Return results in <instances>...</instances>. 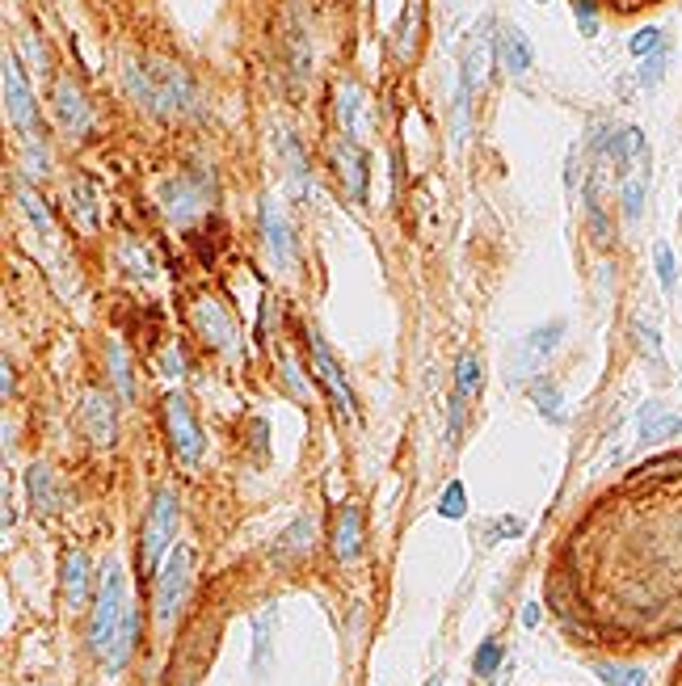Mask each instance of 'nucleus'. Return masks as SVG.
<instances>
[{
	"instance_id": "obj_36",
	"label": "nucleus",
	"mask_w": 682,
	"mask_h": 686,
	"mask_svg": "<svg viewBox=\"0 0 682 686\" xmlns=\"http://www.w3.org/2000/svg\"><path fill=\"white\" fill-rule=\"evenodd\" d=\"M514 535H523V522L518 518H497V522H489V531H485V539H514Z\"/></svg>"
},
{
	"instance_id": "obj_13",
	"label": "nucleus",
	"mask_w": 682,
	"mask_h": 686,
	"mask_svg": "<svg viewBox=\"0 0 682 686\" xmlns=\"http://www.w3.org/2000/svg\"><path fill=\"white\" fill-rule=\"evenodd\" d=\"M262 232H266V245L274 253L278 266H291V257H295V240H291V224H287V215L278 211L274 198H262Z\"/></svg>"
},
{
	"instance_id": "obj_43",
	"label": "nucleus",
	"mask_w": 682,
	"mask_h": 686,
	"mask_svg": "<svg viewBox=\"0 0 682 686\" xmlns=\"http://www.w3.org/2000/svg\"><path fill=\"white\" fill-rule=\"evenodd\" d=\"M678 388H682V383H678Z\"/></svg>"
},
{
	"instance_id": "obj_15",
	"label": "nucleus",
	"mask_w": 682,
	"mask_h": 686,
	"mask_svg": "<svg viewBox=\"0 0 682 686\" xmlns=\"http://www.w3.org/2000/svg\"><path fill=\"white\" fill-rule=\"evenodd\" d=\"M527 396H531V405L539 409V417H544V421H552V426H565L569 409H565V392H560L556 379L535 375V379L527 383Z\"/></svg>"
},
{
	"instance_id": "obj_8",
	"label": "nucleus",
	"mask_w": 682,
	"mask_h": 686,
	"mask_svg": "<svg viewBox=\"0 0 682 686\" xmlns=\"http://www.w3.org/2000/svg\"><path fill=\"white\" fill-rule=\"evenodd\" d=\"M207 198H211L207 181H194V177H173L160 186V203H165L169 219H177V224H190V219L203 215Z\"/></svg>"
},
{
	"instance_id": "obj_22",
	"label": "nucleus",
	"mask_w": 682,
	"mask_h": 686,
	"mask_svg": "<svg viewBox=\"0 0 682 686\" xmlns=\"http://www.w3.org/2000/svg\"><path fill=\"white\" fill-rule=\"evenodd\" d=\"M106 362H110V379H114V392H118V400H123V405H131L135 400V379H131V358H127V350L114 346L106 350Z\"/></svg>"
},
{
	"instance_id": "obj_20",
	"label": "nucleus",
	"mask_w": 682,
	"mask_h": 686,
	"mask_svg": "<svg viewBox=\"0 0 682 686\" xmlns=\"http://www.w3.org/2000/svg\"><path fill=\"white\" fill-rule=\"evenodd\" d=\"M645 181H649V152L640 156V169L624 177V219L628 224H640V215H645Z\"/></svg>"
},
{
	"instance_id": "obj_16",
	"label": "nucleus",
	"mask_w": 682,
	"mask_h": 686,
	"mask_svg": "<svg viewBox=\"0 0 682 686\" xmlns=\"http://www.w3.org/2000/svg\"><path fill=\"white\" fill-rule=\"evenodd\" d=\"M358 548H363V514H358V506H341L337 531H333V556L341 564H350L358 556Z\"/></svg>"
},
{
	"instance_id": "obj_27",
	"label": "nucleus",
	"mask_w": 682,
	"mask_h": 686,
	"mask_svg": "<svg viewBox=\"0 0 682 686\" xmlns=\"http://www.w3.org/2000/svg\"><path fill=\"white\" fill-rule=\"evenodd\" d=\"M653 270H657V282H661V291H674V282H678V261H674V249L661 240V245L653 249Z\"/></svg>"
},
{
	"instance_id": "obj_31",
	"label": "nucleus",
	"mask_w": 682,
	"mask_h": 686,
	"mask_svg": "<svg viewBox=\"0 0 682 686\" xmlns=\"http://www.w3.org/2000/svg\"><path fill=\"white\" fill-rule=\"evenodd\" d=\"M573 17H577L581 38H594L598 34V0H573Z\"/></svg>"
},
{
	"instance_id": "obj_10",
	"label": "nucleus",
	"mask_w": 682,
	"mask_h": 686,
	"mask_svg": "<svg viewBox=\"0 0 682 686\" xmlns=\"http://www.w3.org/2000/svg\"><path fill=\"white\" fill-rule=\"evenodd\" d=\"M80 421H85V434L97 447H110L118 438V413L106 392H85V400H80Z\"/></svg>"
},
{
	"instance_id": "obj_32",
	"label": "nucleus",
	"mask_w": 682,
	"mask_h": 686,
	"mask_svg": "<svg viewBox=\"0 0 682 686\" xmlns=\"http://www.w3.org/2000/svg\"><path fill=\"white\" fill-rule=\"evenodd\" d=\"M312 543V522L304 518V522H295V531H287L283 539H278V552H287L291 548V556H299Z\"/></svg>"
},
{
	"instance_id": "obj_25",
	"label": "nucleus",
	"mask_w": 682,
	"mask_h": 686,
	"mask_svg": "<svg viewBox=\"0 0 682 686\" xmlns=\"http://www.w3.org/2000/svg\"><path fill=\"white\" fill-rule=\"evenodd\" d=\"M455 392L464 400H472L480 392V358L476 354H464L455 362Z\"/></svg>"
},
{
	"instance_id": "obj_23",
	"label": "nucleus",
	"mask_w": 682,
	"mask_h": 686,
	"mask_svg": "<svg viewBox=\"0 0 682 686\" xmlns=\"http://www.w3.org/2000/svg\"><path fill=\"white\" fill-rule=\"evenodd\" d=\"M560 337H565V325H560V320H548V325L531 329V333H527V362L552 354V350L560 346Z\"/></svg>"
},
{
	"instance_id": "obj_37",
	"label": "nucleus",
	"mask_w": 682,
	"mask_h": 686,
	"mask_svg": "<svg viewBox=\"0 0 682 686\" xmlns=\"http://www.w3.org/2000/svg\"><path fill=\"white\" fill-rule=\"evenodd\" d=\"M464 396H451V413H447V442H455L459 438V430H464V405H459Z\"/></svg>"
},
{
	"instance_id": "obj_38",
	"label": "nucleus",
	"mask_w": 682,
	"mask_h": 686,
	"mask_svg": "<svg viewBox=\"0 0 682 686\" xmlns=\"http://www.w3.org/2000/svg\"><path fill=\"white\" fill-rule=\"evenodd\" d=\"M0 383H5V396H13V388H17V379H13V362L5 358L0 362Z\"/></svg>"
},
{
	"instance_id": "obj_11",
	"label": "nucleus",
	"mask_w": 682,
	"mask_h": 686,
	"mask_svg": "<svg viewBox=\"0 0 682 686\" xmlns=\"http://www.w3.org/2000/svg\"><path fill=\"white\" fill-rule=\"evenodd\" d=\"M194 320H198V329L207 333V341H211L215 350L236 354L240 333H236V325H232V316L224 312V304H215V299H198V304H194Z\"/></svg>"
},
{
	"instance_id": "obj_7",
	"label": "nucleus",
	"mask_w": 682,
	"mask_h": 686,
	"mask_svg": "<svg viewBox=\"0 0 682 686\" xmlns=\"http://www.w3.org/2000/svg\"><path fill=\"white\" fill-rule=\"evenodd\" d=\"M308 354H312V367H316L320 383H325V392H329V400H333V409H337L341 417H346V421H354V400H350V383L341 379L337 362H333L329 346H325V341H320V333H316V329H308Z\"/></svg>"
},
{
	"instance_id": "obj_5",
	"label": "nucleus",
	"mask_w": 682,
	"mask_h": 686,
	"mask_svg": "<svg viewBox=\"0 0 682 686\" xmlns=\"http://www.w3.org/2000/svg\"><path fill=\"white\" fill-rule=\"evenodd\" d=\"M173 531H177V493L160 489L152 497V510H148V522H144V564L148 569L165 556V548L173 543Z\"/></svg>"
},
{
	"instance_id": "obj_24",
	"label": "nucleus",
	"mask_w": 682,
	"mask_h": 686,
	"mask_svg": "<svg viewBox=\"0 0 682 686\" xmlns=\"http://www.w3.org/2000/svg\"><path fill=\"white\" fill-rule=\"evenodd\" d=\"M270 636H274V607H266L262 619H253V670H266V661H270Z\"/></svg>"
},
{
	"instance_id": "obj_12",
	"label": "nucleus",
	"mask_w": 682,
	"mask_h": 686,
	"mask_svg": "<svg viewBox=\"0 0 682 686\" xmlns=\"http://www.w3.org/2000/svg\"><path fill=\"white\" fill-rule=\"evenodd\" d=\"M333 160H337V173H341L346 194L354 198V203H363V198H367V160H363V152L354 148V139L341 135L333 144Z\"/></svg>"
},
{
	"instance_id": "obj_35",
	"label": "nucleus",
	"mask_w": 682,
	"mask_h": 686,
	"mask_svg": "<svg viewBox=\"0 0 682 686\" xmlns=\"http://www.w3.org/2000/svg\"><path fill=\"white\" fill-rule=\"evenodd\" d=\"M22 203H26V211H30V219H34V224L43 228V232H51V215H47V207L34 198V190H30V186H22Z\"/></svg>"
},
{
	"instance_id": "obj_39",
	"label": "nucleus",
	"mask_w": 682,
	"mask_h": 686,
	"mask_svg": "<svg viewBox=\"0 0 682 686\" xmlns=\"http://www.w3.org/2000/svg\"><path fill=\"white\" fill-rule=\"evenodd\" d=\"M523 623H527V628H535V623H539V607H535V602H527V607H523Z\"/></svg>"
},
{
	"instance_id": "obj_19",
	"label": "nucleus",
	"mask_w": 682,
	"mask_h": 686,
	"mask_svg": "<svg viewBox=\"0 0 682 686\" xmlns=\"http://www.w3.org/2000/svg\"><path fill=\"white\" fill-rule=\"evenodd\" d=\"M682 434V417L678 413H666L661 405H645L640 409V442H661V438H674Z\"/></svg>"
},
{
	"instance_id": "obj_17",
	"label": "nucleus",
	"mask_w": 682,
	"mask_h": 686,
	"mask_svg": "<svg viewBox=\"0 0 682 686\" xmlns=\"http://www.w3.org/2000/svg\"><path fill=\"white\" fill-rule=\"evenodd\" d=\"M26 489H30V506L38 514H55L59 510V480L47 463H30L26 472Z\"/></svg>"
},
{
	"instance_id": "obj_4",
	"label": "nucleus",
	"mask_w": 682,
	"mask_h": 686,
	"mask_svg": "<svg viewBox=\"0 0 682 686\" xmlns=\"http://www.w3.org/2000/svg\"><path fill=\"white\" fill-rule=\"evenodd\" d=\"M165 421H169V442H173L177 463H182V468H194V463L203 459V430H198V421H194L182 392L165 396Z\"/></svg>"
},
{
	"instance_id": "obj_6",
	"label": "nucleus",
	"mask_w": 682,
	"mask_h": 686,
	"mask_svg": "<svg viewBox=\"0 0 682 686\" xmlns=\"http://www.w3.org/2000/svg\"><path fill=\"white\" fill-rule=\"evenodd\" d=\"M5 110H9V123L22 131V135H34V127H38V110H34V93H30V80H26V72L17 68V55L9 51L5 55Z\"/></svg>"
},
{
	"instance_id": "obj_9",
	"label": "nucleus",
	"mask_w": 682,
	"mask_h": 686,
	"mask_svg": "<svg viewBox=\"0 0 682 686\" xmlns=\"http://www.w3.org/2000/svg\"><path fill=\"white\" fill-rule=\"evenodd\" d=\"M51 102H55L59 127H64L68 135H85V131L93 127V110H89V102H85V93L76 89V80H55Z\"/></svg>"
},
{
	"instance_id": "obj_29",
	"label": "nucleus",
	"mask_w": 682,
	"mask_h": 686,
	"mask_svg": "<svg viewBox=\"0 0 682 686\" xmlns=\"http://www.w3.org/2000/svg\"><path fill=\"white\" fill-rule=\"evenodd\" d=\"M661 51V30L657 26H645V30H636L632 38H628V55L632 59H649V55H657Z\"/></svg>"
},
{
	"instance_id": "obj_30",
	"label": "nucleus",
	"mask_w": 682,
	"mask_h": 686,
	"mask_svg": "<svg viewBox=\"0 0 682 686\" xmlns=\"http://www.w3.org/2000/svg\"><path fill=\"white\" fill-rule=\"evenodd\" d=\"M497 665H501V644H497V640H485V644L476 649L472 670H476V678H493V674H497Z\"/></svg>"
},
{
	"instance_id": "obj_42",
	"label": "nucleus",
	"mask_w": 682,
	"mask_h": 686,
	"mask_svg": "<svg viewBox=\"0 0 682 686\" xmlns=\"http://www.w3.org/2000/svg\"><path fill=\"white\" fill-rule=\"evenodd\" d=\"M539 5H544V0H539Z\"/></svg>"
},
{
	"instance_id": "obj_18",
	"label": "nucleus",
	"mask_w": 682,
	"mask_h": 686,
	"mask_svg": "<svg viewBox=\"0 0 682 686\" xmlns=\"http://www.w3.org/2000/svg\"><path fill=\"white\" fill-rule=\"evenodd\" d=\"M333 110H337L341 135H346V139H358V135H363V93H358V85H337Z\"/></svg>"
},
{
	"instance_id": "obj_2",
	"label": "nucleus",
	"mask_w": 682,
	"mask_h": 686,
	"mask_svg": "<svg viewBox=\"0 0 682 686\" xmlns=\"http://www.w3.org/2000/svg\"><path fill=\"white\" fill-rule=\"evenodd\" d=\"M127 619V577H123V564H106L102 573V590H97V607H93V623H89V644L97 653H110V644L118 636Z\"/></svg>"
},
{
	"instance_id": "obj_26",
	"label": "nucleus",
	"mask_w": 682,
	"mask_h": 686,
	"mask_svg": "<svg viewBox=\"0 0 682 686\" xmlns=\"http://www.w3.org/2000/svg\"><path fill=\"white\" fill-rule=\"evenodd\" d=\"M594 670H598V678H603L607 686H645V670H640V665H611V661H598Z\"/></svg>"
},
{
	"instance_id": "obj_33",
	"label": "nucleus",
	"mask_w": 682,
	"mask_h": 686,
	"mask_svg": "<svg viewBox=\"0 0 682 686\" xmlns=\"http://www.w3.org/2000/svg\"><path fill=\"white\" fill-rule=\"evenodd\" d=\"M661 76H666V47L645 59V68H640V85H645V89H657Z\"/></svg>"
},
{
	"instance_id": "obj_21",
	"label": "nucleus",
	"mask_w": 682,
	"mask_h": 686,
	"mask_svg": "<svg viewBox=\"0 0 682 686\" xmlns=\"http://www.w3.org/2000/svg\"><path fill=\"white\" fill-rule=\"evenodd\" d=\"M64 594H68V607H80L89 598V556L85 552H72L64 560Z\"/></svg>"
},
{
	"instance_id": "obj_28",
	"label": "nucleus",
	"mask_w": 682,
	"mask_h": 686,
	"mask_svg": "<svg viewBox=\"0 0 682 686\" xmlns=\"http://www.w3.org/2000/svg\"><path fill=\"white\" fill-rule=\"evenodd\" d=\"M438 514L443 518H464L468 514V489L459 480H451L443 489V497H438Z\"/></svg>"
},
{
	"instance_id": "obj_3",
	"label": "nucleus",
	"mask_w": 682,
	"mask_h": 686,
	"mask_svg": "<svg viewBox=\"0 0 682 686\" xmlns=\"http://www.w3.org/2000/svg\"><path fill=\"white\" fill-rule=\"evenodd\" d=\"M190 581H194V552L182 543V548H173V556L165 560V569L156 577V619L165 623V628L177 619V611H182Z\"/></svg>"
},
{
	"instance_id": "obj_34",
	"label": "nucleus",
	"mask_w": 682,
	"mask_h": 686,
	"mask_svg": "<svg viewBox=\"0 0 682 686\" xmlns=\"http://www.w3.org/2000/svg\"><path fill=\"white\" fill-rule=\"evenodd\" d=\"M283 375H287V383H291V392L299 396V400H308V379H304V371H299V362L287 354L283 358Z\"/></svg>"
},
{
	"instance_id": "obj_40",
	"label": "nucleus",
	"mask_w": 682,
	"mask_h": 686,
	"mask_svg": "<svg viewBox=\"0 0 682 686\" xmlns=\"http://www.w3.org/2000/svg\"><path fill=\"white\" fill-rule=\"evenodd\" d=\"M430 686H443V678H438V674H434V678H430Z\"/></svg>"
},
{
	"instance_id": "obj_14",
	"label": "nucleus",
	"mask_w": 682,
	"mask_h": 686,
	"mask_svg": "<svg viewBox=\"0 0 682 686\" xmlns=\"http://www.w3.org/2000/svg\"><path fill=\"white\" fill-rule=\"evenodd\" d=\"M497 55H501V64H506V72L518 80V76H527L531 64H535V51H531V38L518 30V26H501V38H497Z\"/></svg>"
},
{
	"instance_id": "obj_1",
	"label": "nucleus",
	"mask_w": 682,
	"mask_h": 686,
	"mask_svg": "<svg viewBox=\"0 0 682 686\" xmlns=\"http://www.w3.org/2000/svg\"><path fill=\"white\" fill-rule=\"evenodd\" d=\"M123 85L148 114H182L194 102V80L169 64V59H127L123 64Z\"/></svg>"
},
{
	"instance_id": "obj_41",
	"label": "nucleus",
	"mask_w": 682,
	"mask_h": 686,
	"mask_svg": "<svg viewBox=\"0 0 682 686\" xmlns=\"http://www.w3.org/2000/svg\"><path fill=\"white\" fill-rule=\"evenodd\" d=\"M678 245H682V215H678Z\"/></svg>"
}]
</instances>
